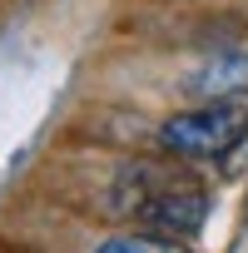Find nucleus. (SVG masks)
Returning a JSON list of instances; mask_svg holds the SVG:
<instances>
[{"instance_id": "f257e3e1", "label": "nucleus", "mask_w": 248, "mask_h": 253, "mask_svg": "<svg viewBox=\"0 0 248 253\" xmlns=\"http://www.w3.org/2000/svg\"><path fill=\"white\" fill-rule=\"evenodd\" d=\"M248 139V104L243 99H204L199 109L169 114L159 124V144L174 159L194 164H218Z\"/></svg>"}, {"instance_id": "f03ea898", "label": "nucleus", "mask_w": 248, "mask_h": 253, "mask_svg": "<svg viewBox=\"0 0 248 253\" xmlns=\"http://www.w3.org/2000/svg\"><path fill=\"white\" fill-rule=\"evenodd\" d=\"M119 184H134V199H124L119 209L134 213L144 228L154 233H169V238H189L204 228L208 218V194L194 189L189 179H174V174H154V164H134L124 169Z\"/></svg>"}, {"instance_id": "7ed1b4c3", "label": "nucleus", "mask_w": 248, "mask_h": 253, "mask_svg": "<svg viewBox=\"0 0 248 253\" xmlns=\"http://www.w3.org/2000/svg\"><path fill=\"white\" fill-rule=\"evenodd\" d=\"M184 89H189L194 99H238V94H248V50L208 55L204 65L189 70Z\"/></svg>"}, {"instance_id": "20e7f679", "label": "nucleus", "mask_w": 248, "mask_h": 253, "mask_svg": "<svg viewBox=\"0 0 248 253\" xmlns=\"http://www.w3.org/2000/svg\"><path fill=\"white\" fill-rule=\"evenodd\" d=\"M94 253H194V248H184V238H169V233L144 228V233H119V238L99 243Z\"/></svg>"}]
</instances>
